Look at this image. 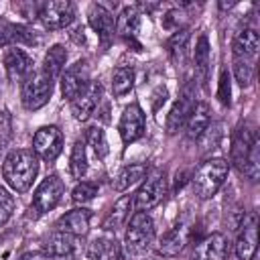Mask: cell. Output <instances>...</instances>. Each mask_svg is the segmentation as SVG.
Wrapping results in <instances>:
<instances>
[{
    "mask_svg": "<svg viewBox=\"0 0 260 260\" xmlns=\"http://www.w3.org/2000/svg\"><path fill=\"white\" fill-rule=\"evenodd\" d=\"M65 61H67V51L63 45H53L47 53H45V59H43V71L49 75V77H57L61 75L63 67H65Z\"/></svg>",
    "mask_w": 260,
    "mask_h": 260,
    "instance_id": "26",
    "label": "cell"
},
{
    "mask_svg": "<svg viewBox=\"0 0 260 260\" xmlns=\"http://www.w3.org/2000/svg\"><path fill=\"white\" fill-rule=\"evenodd\" d=\"M187 41H189V30H187V28H177V30L171 35V39L167 41L169 55L173 57L175 63H183L185 53H187Z\"/></svg>",
    "mask_w": 260,
    "mask_h": 260,
    "instance_id": "30",
    "label": "cell"
},
{
    "mask_svg": "<svg viewBox=\"0 0 260 260\" xmlns=\"http://www.w3.org/2000/svg\"><path fill=\"white\" fill-rule=\"evenodd\" d=\"M102 93H104V89H102L100 83H89V87L79 98H75L71 102V114H73V118L79 120V122H85L95 112V108L100 106Z\"/></svg>",
    "mask_w": 260,
    "mask_h": 260,
    "instance_id": "18",
    "label": "cell"
},
{
    "mask_svg": "<svg viewBox=\"0 0 260 260\" xmlns=\"http://www.w3.org/2000/svg\"><path fill=\"white\" fill-rule=\"evenodd\" d=\"M98 195V185L91 181H81L75 185V189L71 191V197L75 203H87Z\"/></svg>",
    "mask_w": 260,
    "mask_h": 260,
    "instance_id": "34",
    "label": "cell"
},
{
    "mask_svg": "<svg viewBox=\"0 0 260 260\" xmlns=\"http://www.w3.org/2000/svg\"><path fill=\"white\" fill-rule=\"evenodd\" d=\"M234 77L242 87H248L254 81V61L234 57Z\"/></svg>",
    "mask_w": 260,
    "mask_h": 260,
    "instance_id": "33",
    "label": "cell"
},
{
    "mask_svg": "<svg viewBox=\"0 0 260 260\" xmlns=\"http://www.w3.org/2000/svg\"><path fill=\"white\" fill-rule=\"evenodd\" d=\"M41 22L45 24V28L49 30H59L65 28L73 22L75 18V6L67 0H57V2H47L43 4L41 12H39Z\"/></svg>",
    "mask_w": 260,
    "mask_h": 260,
    "instance_id": "10",
    "label": "cell"
},
{
    "mask_svg": "<svg viewBox=\"0 0 260 260\" xmlns=\"http://www.w3.org/2000/svg\"><path fill=\"white\" fill-rule=\"evenodd\" d=\"M69 171L75 179H81L87 173V154H85V144L83 140H75L71 148V158H69Z\"/></svg>",
    "mask_w": 260,
    "mask_h": 260,
    "instance_id": "31",
    "label": "cell"
},
{
    "mask_svg": "<svg viewBox=\"0 0 260 260\" xmlns=\"http://www.w3.org/2000/svg\"><path fill=\"white\" fill-rule=\"evenodd\" d=\"M193 61H195V75L199 77V81H205L207 71H209V41L205 35H199V39L195 43Z\"/></svg>",
    "mask_w": 260,
    "mask_h": 260,
    "instance_id": "28",
    "label": "cell"
},
{
    "mask_svg": "<svg viewBox=\"0 0 260 260\" xmlns=\"http://www.w3.org/2000/svg\"><path fill=\"white\" fill-rule=\"evenodd\" d=\"M256 248H258V217L256 213H248L242 223V232L236 240L238 260H252L256 256Z\"/></svg>",
    "mask_w": 260,
    "mask_h": 260,
    "instance_id": "13",
    "label": "cell"
},
{
    "mask_svg": "<svg viewBox=\"0 0 260 260\" xmlns=\"http://www.w3.org/2000/svg\"><path fill=\"white\" fill-rule=\"evenodd\" d=\"M144 126H146V116L142 112V108L138 104H130L124 108L120 124H118V132L122 136L124 144H132L136 142L142 134H144Z\"/></svg>",
    "mask_w": 260,
    "mask_h": 260,
    "instance_id": "11",
    "label": "cell"
},
{
    "mask_svg": "<svg viewBox=\"0 0 260 260\" xmlns=\"http://www.w3.org/2000/svg\"><path fill=\"white\" fill-rule=\"evenodd\" d=\"M53 93V77H49L43 69L32 71L24 81H22V106L30 112L43 108Z\"/></svg>",
    "mask_w": 260,
    "mask_h": 260,
    "instance_id": "5",
    "label": "cell"
},
{
    "mask_svg": "<svg viewBox=\"0 0 260 260\" xmlns=\"http://www.w3.org/2000/svg\"><path fill=\"white\" fill-rule=\"evenodd\" d=\"M63 150V132L57 126H43L32 136V152L47 162H53Z\"/></svg>",
    "mask_w": 260,
    "mask_h": 260,
    "instance_id": "7",
    "label": "cell"
},
{
    "mask_svg": "<svg viewBox=\"0 0 260 260\" xmlns=\"http://www.w3.org/2000/svg\"><path fill=\"white\" fill-rule=\"evenodd\" d=\"M87 20H89V26L95 30L102 45H108L114 39L116 18L112 16V12L108 8H104L102 4H91L89 10H87Z\"/></svg>",
    "mask_w": 260,
    "mask_h": 260,
    "instance_id": "15",
    "label": "cell"
},
{
    "mask_svg": "<svg viewBox=\"0 0 260 260\" xmlns=\"http://www.w3.org/2000/svg\"><path fill=\"white\" fill-rule=\"evenodd\" d=\"M132 207H134V197H130V195L120 197V199L114 203V207L108 211V215L104 217L102 228H104L106 232H118V230L128 221Z\"/></svg>",
    "mask_w": 260,
    "mask_h": 260,
    "instance_id": "22",
    "label": "cell"
},
{
    "mask_svg": "<svg viewBox=\"0 0 260 260\" xmlns=\"http://www.w3.org/2000/svg\"><path fill=\"white\" fill-rule=\"evenodd\" d=\"M187 242V228L183 223H177L173 230H169L160 242H158V252L162 256H175L181 252V248L185 246Z\"/></svg>",
    "mask_w": 260,
    "mask_h": 260,
    "instance_id": "24",
    "label": "cell"
},
{
    "mask_svg": "<svg viewBox=\"0 0 260 260\" xmlns=\"http://www.w3.org/2000/svg\"><path fill=\"white\" fill-rule=\"evenodd\" d=\"M65 185L57 175H49L43 179V183L37 187L35 195H32V203H30V217H41L43 213L51 211L63 197Z\"/></svg>",
    "mask_w": 260,
    "mask_h": 260,
    "instance_id": "6",
    "label": "cell"
},
{
    "mask_svg": "<svg viewBox=\"0 0 260 260\" xmlns=\"http://www.w3.org/2000/svg\"><path fill=\"white\" fill-rule=\"evenodd\" d=\"M225 256H228V240L223 234L215 232L203 238L195 246L191 260H225Z\"/></svg>",
    "mask_w": 260,
    "mask_h": 260,
    "instance_id": "17",
    "label": "cell"
},
{
    "mask_svg": "<svg viewBox=\"0 0 260 260\" xmlns=\"http://www.w3.org/2000/svg\"><path fill=\"white\" fill-rule=\"evenodd\" d=\"M258 47H260V37L252 26L238 30L232 43L234 57H242V59H254V55L258 53Z\"/></svg>",
    "mask_w": 260,
    "mask_h": 260,
    "instance_id": "21",
    "label": "cell"
},
{
    "mask_svg": "<svg viewBox=\"0 0 260 260\" xmlns=\"http://www.w3.org/2000/svg\"><path fill=\"white\" fill-rule=\"evenodd\" d=\"M232 162L248 179H258V136L248 124H242L232 138Z\"/></svg>",
    "mask_w": 260,
    "mask_h": 260,
    "instance_id": "2",
    "label": "cell"
},
{
    "mask_svg": "<svg viewBox=\"0 0 260 260\" xmlns=\"http://www.w3.org/2000/svg\"><path fill=\"white\" fill-rule=\"evenodd\" d=\"M138 28H140V14H138V10L132 8V6L124 8V10L120 12V16L116 18V30H118L126 41H130V39L136 37Z\"/></svg>",
    "mask_w": 260,
    "mask_h": 260,
    "instance_id": "25",
    "label": "cell"
},
{
    "mask_svg": "<svg viewBox=\"0 0 260 260\" xmlns=\"http://www.w3.org/2000/svg\"><path fill=\"white\" fill-rule=\"evenodd\" d=\"M167 185H165V173L154 171L146 177V181L140 185V189L134 195V207L138 211H146L154 207L162 197H165Z\"/></svg>",
    "mask_w": 260,
    "mask_h": 260,
    "instance_id": "9",
    "label": "cell"
},
{
    "mask_svg": "<svg viewBox=\"0 0 260 260\" xmlns=\"http://www.w3.org/2000/svg\"><path fill=\"white\" fill-rule=\"evenodd\" d=\"M75 236L71 234H65V232H53L45 244H43V252L47 258L51 260H71L75 256Z\"/></svg>",
    "mask_w": 260,
    "mask_h": 260,
    "instance_id": "16",
    "label": "cell"
},
{
    "mask_svg": "<svg viewBox=\"0 0 260 260\" xmlns=\"http://www.w3.org/2000/svg\"><path fill=\"white\" fill-rule=\"evenodd\" d=\"M39 173V156L30 148H16L8 152L2 165V175L8 187L16 193H26Z\"/></svg>",
    "mask_w": 260,
    "mask_h": 260,
    "instance_id": "1",
    "label": "cell"
},
{
    "mask_svg": "<svg viewBox=\"0 0 260 260\" xmlns=\"http://www.w3.org/2000/svg\"><path fill=\"white\" fill-rule=\"evenodd\" d=\"M89 87V65L85 59L75 61L63 75H61V95L69 102L79 98Z\"/></svg>",
    "mask_w": 260,
    "mask_h": 260,
    "instance_id": "8",
    "label": "cell"
},
{
    "mask_svg": "<svg viewBox=\"0 0 260 260\" xmlns=\"http://www.w3.org/2000/svg\"><path fill=\"white\" fill-rule=\"evenodd\" d=\"M32 43H37V39L28 26L0 18V47H16V45H32Z\"/></svg>",
    "mask_w": 260,
    "mask_h": 260,
    "instance_id": "20",
    "label": "cell"
},
{
    "mask_svg": "<svg viewBox=\"0 0 260 260\" xmlns=\"http://www.w3.org/2000/svg\"><path fill=\"white\" fill-rule=\"evenodd\" d=\"M228 171H230V162L223 158H211V160L203 162L191 179L195 195L199 199H211L223 185Z\"/></svg>",
    "mask_w": 260,
    "mask_h": 260,
    "instance_id": "3",
    "label": "cell"
},
{
    "mask_svg": "<svg viewBox=\"0 0 260 260\" xmlns=\"http://www.w3.org/2000/svg\"><path fill=\"white\" fill-rule=\"evenodd\" d=\"M14 207H16L14 197H12L4 187H0V228H2L10 217H12Z\"/></svg>",
    "mask_w": 260,
    "mask_h": 260,
    "instance_id": "35",
    "label": "cell"
},
{
    "mask_svg": "<svg viewBox=\"0 0 260 260\" xmlns=\"http://www.w3.org/2000/svg\"><path fill=\"white\" fill-rule=\"evenodd\" d=\"M89 221H91V211L85 207H75L71 211H67L65 215H61L57 219V230L71 234V236H85L89 230Z\"/></svg>",
    "mask_w": 260,
    "mask_h": 260,
    "instance_id": "19",
    "label": "cell"
},
{
    "mask_svg": "<svg viewBox=\"0 0 260 260\" xmlns=\"http://www.w3.org/2000/svg\"><path fill=\"white\" fill-rule=\"evenodd\" d=\"M4 69L10 81H24L32 73V59L26 51L18 47H8L4 51Z\"/></svg>",
    "mask_w": 260,
    "mask_h": 260,
    "instance_id": "14",
    "label": "cell"
},
{
    "mask_svg": "<svg viewBox=\"0 0 260 260\" xmlns=\"http://www.w3.org/2000/svg\"><path fill=\"white\" fill-rule=\"evenodd\" d=\"M209 122H211V110L205 102H199L195 104L189 120H187V136L191 140H197L205 134V130H209Z\"/></svg>",
    "mask_w": 260,
    "mask_h": 260,
    "instance_id": "23",
    "label": "cell"
},
{
    "mask_svg": "<svg viewBox=\"0 0 260 260\" xmlns=\"http://www.w3.org/2000/svg\"><path fill=\"white\" fill-rule=\"evenodd\" d=\"M20 260H47L45 254H39V252H26L20 256Z\"/></svg>",
    "mask_w": 260,
    "mask_h": 260,
    "instance_id": "38",
    "label": "cell"
},
{
    "mask_svg": "<svg viewBox=\"0 0 260 260\" xmlns=\"http://www.w3.org/2000/svg\"><path fill=\"white\" fill-rule=\"evenodd\" d=\"M85 140H87V144L93 148V152H95L98 158L108 156L110 146H108L106 134H104V130H102L100 126H89V128L85 130Z\"/></svg>",
    "mask_w": 260,
    "mask_h": 260,
    "instance_id": "32",
    "label": "cell"
},
{
    "mask_svg": "<svg viewBox=\"0 0 260 260\" xmlns=\"http://www.w3.org/2000/svg\"><path fill=\"white\" fill-rule=\"evenodd\" d=\"M134 87V69L132 67H116L112 73V91L116 98L130 93Z\"/></svg>",
    "mask_w": 260,
    "mask_h": 260,
    "instance_id": "29",
    "label": "cell"
},
{
    "mask_svg": "<svg viewBox=\"0 0 260 260\" xmlns=\"http://www.w3.org/2000/svg\"><path fill=\"white\" fill-rule=\"evenodd\" d=\"M144 175H146V165L144 162L128 165L118 173V177L114 181V189L116 191H128L132 185H136L140 179H144Z\"/></svg>",
    "mask_w": 260,
    "mask_h": 260,
    "instance_id": "27",
    "label": "cell"
},
{
    "mask_svg": "<svg viewBox=\"0 0 260 260\" xmlns=\"http://www.w3.org/2000/svg\"><path fill=\"white\" fill-rule=\"evenodd\" d=\"M114 260H130V258H128V254H126L124 250H118V254H116Z\"/></svg>",
    "mask_w": 260,
    "mask_h": 260,
    "instance_id": "39",
    "label": "cell"
},
{
    "mask_svg": "<svg viewBox=\"0 0 260 260\" xmlns=\"http://www.w3.org/2000/svg\"><path fill=\"white\" fill-rule=\"evenodd\" d=\"M193 108H195V93H193L191 83H187V85L183 87L179 100L175 102V106L171 108V112H169V116H167V132H169V134L179 132V130L187 124V120H189Z\"/></svg>",
    "mask_w": 260,
    "mask_h": 260,
    "instance_id": "12",
    "label": "cell"
},
{
    "mask_svg": "<svg viewBox=\"0 0 260 260\" xmlns=\"http://www.w3.org/2000/svg\"><path fill=\"white\" fill-rule=\"evenodd\" d=\"M154 104H152V110H158V104H165V100H167V89L165 87H158L156 91H154Z\"/></svg>",
    "mask_w": 260,
    "mask_h": 260,
    "instance_id": "37",
    "label": "cell"
},
{
    "mask_svg": "<svg viewBox=\"0 0 260 260\" xmlns=\"http://www.w3.org/2000/svg\"><path fill=\"white\" fill-rule=\"evenodd\" d=\"M154 242V221L146 211H136L130 217L128 230H126V238H124V246L126 252L130 256H142L150 250Z\"/></svg>",
    "mask_w": 260,
    "mask_h": 260,
    "instance_id": "4",
    "label": "cell"
},
{
    "mask_svg": "<svg viewBox=\"0 0 260 260\" xmlns=\"http://www.w3.org/2000/svg\"><path fill=\"white\" fill-rule=\"evenodd\" d=\"M230 93H232V89H230V73H228V69H221V73H219L217 98H219V102H221L223 106H230Z\"/></svg>",
    "mask_w": 260,
    "mask_h": 260,
    "instance_id": "36",
    "label": "cell"
}]
</instances>
